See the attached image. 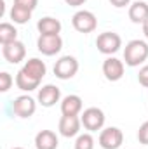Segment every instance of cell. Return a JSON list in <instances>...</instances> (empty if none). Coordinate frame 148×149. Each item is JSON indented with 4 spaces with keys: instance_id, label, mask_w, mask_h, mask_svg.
<instances>
[{
    "instance_id": "cell-1",
    "label": "cell",
    "mask_w": 148,
    "mask_h": 149,
    "mask_svg": "<svg viewBox=\"0 0 148 149\" xmlns=\"http://www.w3.org/2000/svg\"><path fill=\"white\" fill-rule=\"evenodd\" d=\"M148 59V43L145 40H131L125 43L124 49V63L131 68H136L140 64H143Z\"/></svg>"
},
{
    "instance_id": "cell-2",
    "label": "cell",
    "mask_w": 148,
    "mask_h": 149,
    "mask_svg": "<svg viewBox=\"0 0 148 149\" xmlns=\"http://www.w3.org/2000/svg\"><path fill=\"white\" fill-rule=\"evenodd\" d=\"M72 26L78 33H84V35L92 33L98 28V17L91 10H85V9L77 10L73 14V17H72Z\"/></svg>"
},
{
    "instance_id": "cell-3",
    "label": "cell",
    "mask_w": 148,
    "mask_h": 149,
    "mask_svg": "<svg viewBox=\"0 0 148 149\" xmlns=\"http://www.w3.org/2000/svg\"><path fill=\"white\" fill-rule=\"evenodd\" d=\"M80 120H82V127L89 132H98V130H103L105 127V113L103 109L92 106V108H87L84 109V113H80Z\"/></svg>"
},
{
    "instance_id": "cell-4",
    "label": "cell",
    "mask_w": 148,
    "mask_h": 149,
    "mask_svg": "<svg viewBox=\"0 0 148 149\" xmlns=\"http://www.w3.org/2000/svg\"><path fill=\"white\" fill-rule=\"evenodd\" d=\"M96 47L101 54L105 56H113L115 52L120 50L122 47V38L118 33H113V31H105V33H99L96 38Z\"/></svg>"
},
{
    "instance_id": "cell-5",
    "label": "cell",
    "mask_w": 148,
    "mask_h": 149,
    "mask_svg": "<svg viewBox=\"0 0 148 149\" xmlns=\"http://www.w3.org/2000/svg\"><path fill=\"white\" fill-rule=\"evenodd\" d=\"M78 71V61L73 56H63L54 64V74L59 80H70Z\"/></svg>"
},
{
    "instance_id": "cell-6",
    "label": "cell",
    "mask_w": 148,
    "mask_h": 149,
    "mask_svg": "<svg viewBox=\"0 0 148 149\" xmlns=\"http://www.w3.org/2000/svg\"><path fill=\"white\" fill-rule=\"evenodd\" d=\"M98 142L103 149H118L124 142V134L118 127H106L101 130Z\"/></svg>"
},
{
    "instance_id": "cell-7",
    "label": "cell",
    "mask_w": 148,
    "mask_h": 149,
    "mask_svg": "<svg viewBox=\"0 0 148 149\" xmlns=\"http://www.w3.org/2000/svg\"><path fill=\"white\" fill-rule=\"evenodd\" d=\"M11 109L18 118H32L37 111V102L30 95H19L12 101Z\"/></svg>"
},
{
    "instance_id": "cell-8",
    "label": "cell",
    "mask_w": 148,
    "mask_h": 149,
    "mask_svg": "<svg viewBox=\"0 0 148 149\" xmlns=\"http://www.w3.org/2000/svg\"><path fill=\"white\" fill-rule=\"evenodd\" d=\"M37 49L44 56H56L63 49L61 35H40L37 40Z\"/></svg>"
},
{
    "instance_id": "cell-9",
    "label": "cell",
    "mask_w": 148,
    "mask_h": 149,
    "mask_svg": "<svg viewBox=\"0 0 148 149\" xmlns=\"http://www.w3.org/2000/svg\"><path fill=\"white\" fill-rule=\"evenodd\" d=\"M2 56L7 63L11 64H19L21 61H25L26 57V47L23 42L16 40V42H11V43H5L2 45Z\"/></svg>"
},
{
    "instance_id": "cell-10",
    "label": "cell",
    "mask_w": 148,
    "mask_h": 149,
    "mask_svg": "<svg viewBox=\"0 0 148 149\" xmlns=\"http://www.w3.org/2000/svg\"><path fill=\"white\" fill-rule=\"evenodd\" d=\"M37 101H38V104H42L44 108H52V106H56V102L61 101V90H59V87H56V85H52V83L44 85L42 88H38Z\"/></svg>"
},
{
    "instance_id": "cell-11",
    "label": "cell",
    "mask_w": 148,
    "mask_h": 149,
    "mask_svg": "<svg viewBox=\"0 0 148 149\" xmlns=\"http://www.w3.org/2000/svg\"><path fill=\"white\" fill-rule=\"evenodd\" d=\"M80 127H82V120L78 116H61L59 118V125L58 130L63 137L70 139V137H77L80 134Z\"/></svg>"
},
{
    "instance_id": "cell-12",
    "label": "cell",
    "mask_w": 148,
    "mask_h": 149,
    "mask_svg": "<svg viewBox=\"0 0 148 149\" xmlns=\"http://www.w3.org/2000/svg\"><path fill=\"white\" fill-rule=\"evenodd\" d=\"M124 61L117 59V57H106L105 63H103V74L108 81H118L122 76H124Z\"/></svg>"
},
{
    "instance_id": "cell-13",
    "label": "cell",
    "mask_w": 148,
    "mask_h": 149,
    "mask_svg": "<svg viewBox=\"0 0 148 149\" xmlns=\"http://www.w3.org/2000/svg\"><path fill=\"white\" fill-rule=\"evenodd\" d=\"M82 108H84V102L80 95L70 94L61 99V114L65 116H80Z\"/></svg>"
},
{
    "instance_id": "cell-14",
    "label": "cell",
    "mask_w": 148,
    "mask_h": 149,
    "mask_svg": "<svg viewBox=\"0 0 148 149\" xmlns=\"http://www.w3.org/2000/svg\"><path fill=\"white\" fill-rule=\"evenodd\" d=\"M59 139L52 130H40L35 135V148L37 149H58Z\"/></svg>"
},
{
    "instance_id": "cell-15",
    "label": "cell",
    "mask_w": 148,
    "mask_h": 149,
    "mask_svg": "<svg viewBox=\"0 0 148 149\" xmlns=\"http://www.w3.org/2000/svg\"><path fill=\"white\" fill-rule=\"evenodd\" d=\"M61 21L51 16H45L42 19H38L37 23V30L40 35H59L61 33Z\"/></svg>"
},
{
    "instance_id": "cell-16",
    "label": "cell",
    "mask_w": 148,
    "mask_h": 149,
    "mask_svg": "<svg viewBox=\"0 0 148 149\" xmlns=\"http://www.w3.org/2000/svg\"><path fill=\"white\" fill-rule=\"evenodd\" d=\"M129 19L136 24H143L148 21V3L143 0L132 2L129 5Z\"/></svg>"
},
{
    "instance_id": "cell-17",
    "label": "cell",
    "mask_w": 148,
    "mask_h": 149,
    "mask_svg": "<svg viewBox=\"0 0 148 149\" xmlns=\"http://www.w3.org/2000/svg\"><path fill=\"white\" fill-rule=\"evenodd\" d=\"M21 70L26 71L28 74H32L33 78L40 80V81H42V78L45 76V73H47V66H45V63H44L42 59H38V57H32V59H28Z\"/></svg>"
},
{
    "instance_id": "cell-18",
    "label": "cell",
    "mask_w": 148,
    "mask_h": 149,
    "mask_svg": "<svg viewBox=\"0 0 148 149\" xmlns=\"http://www.w3.org/2000/svg\"><path fill=\"white\" fill-rule=\"evenodd\" d=\"M16 87L23 92H32V90H37L40 87V80L33 78L32 74H28L23 70H19L16 74Z\"/></svg>"
},
{
    "instance_id": "cell-19",
    "label": "cell",
    "mask_w": 148,
    "mask_h": 149,
    "mask_svg": "<svg viewBox=\"0 0 148 149\" xmlns=\"http://www.w3.org/2000/svg\"><path fill=\"white\" fill-rule=\"evenodd\" d=\"M9 17H11V21H12L14 24H26V23L32 19V10L12 3L11 12H9Z\"/></svg>"
},
{
    "instance_id": "cell-20",
    "label": "cell",
    "mask_w": 148,
    "mask_h": 149,
    "mask_svg": "<svg viewBox=\"0 0 148 149\" xmlns=\"http://www.w3.org/2000/svg\"><path fill=\"white\" fill-rule=\"evenodd\" d=\"M18 40V30L12 23H2L0 24V43H11Z\"/></svg>"
},
{
    "instance_id": "cell-21",
    "label": "cell",
    "mask_w": 148,
    "mask_h": 149,
    "mask_svg": "<svg viewBox=\"0 0 148 149\" xmlns=\"http://www.w3.org/2000/svg\"><path fill=\"white\" fill-rule=\"evenodd\" d=\"M73 146H75V149H94V137L91 135V132L78 134Z\"/></svg>"
},
{
    "instance_id": "cell-22",
    "label": "cell",
    "mask_w": 148,
    "mask_h": 149,
    "mask_svg": "<svg viewBox=\"0 0 148 149\" xmlns=\"http://www.w3.org/2000/svg\"><path fill=\"white\" fill-rule=\"evenodd\" d=\"M14 81H16V80L11 76V73L2 71V73H0V92H9V88L12 87Z\"/></svg>"
},
{
    "instance_id": "cell-23",
    "label": "cell",
    "mask_w": 148,
    "mask_h": 149,
    "mask_svg": "<svg viewBox=\"0 0 148 149\" xmlns=\"http://www.w3.org/2000/svg\"><path fill=\"white\" fill-rule=\"evenodd\" d=\"M138 141H140V144L148 146V120L140 127V130H138Z\"/></svg>"
},
{
    "instance_id": "cell-24",
    "label": "cell",
    "mask_w": 148,
    "mask_h": 149,
    "mask_svg": "<svg viewBox=\"0 0 148 149\" xmlns=\"http://www.w3.org/2000/svg\"><path fill=\"white\" fill-rule=\"evenodd\" d=\"M14 3L16 5H19V7H25V9H28V10H35L38 5V0H14Z\"/></svg>"
},
{
    "instance_id": "cell-25",
    "label": "cell",
    "mask_w": 148,
    "mask_h": 149,
    "mask_svg": "<svg viewBox=\"0 0 148 149\" xmlns=\"http://www.w3.org/2000/svg\"><path fill=\"white\" fill-rule=\"evenodd\" d=\"M138 81H140V85H143L145 88H148V64H145L143 68H140Z\"/></svg>"
},
{
    "instance_id": "cell-26",
    "label": "cell",
    "mask_w": 148,
    "mask_h": 149,
    "mask_svg": "<svg viewBox=\"0 0 148 149\" xmlns=\"http://www.w3.org/2000/svg\"><path fill=\"white\" fill-rule=\"evenodd\" d=\"M110 3L117 9H122L125 5H131V0H110Z\"/></svg>"
},
{
    "instance_id": "cell-27",
    "label": "cell",
    "mask_w": 148,
    "mask_h": 149,
    "mask_svg": "<svg viewBox=\"0 0 148 149\" xmlns=\"http://www.w3.org/2000/svg\"><path fill=\"white\" fill-rule=\"evenodd\" d=\"M66 2V5H70V7H80V5H84L87 0H65Z\"/></svg>"
},
{
    "instance_id": "cell-28",
    "label": "cell",
    "mask_w": 148,
    "mask_h": 149,
    "mask_svg": "<svg viewBox=\"0 0 148 149\" xmlns=\"http://www.w3.org/2000/svg\"><path fill=\"white\" fill-rule=\"evenodd\" d=\"M141 26H143V35H145V38L148 40V21H147V23H143Z\"/></svg>"
},
{
    "instance_id": "cell-29",
    "label": "cell",
    "mask_w": 148,
    "mask_h": 149,
    "mask_svg": "<svg viewBox=\"0 0 148 149\" xmlns=\"http://www.w3.org/2000/svg\"><path fill=\"white\" fill-rule=\"evenodd\" d=\"M12 149H25V148H19V146H18V148H12Z\"/></svg>"
}]
</instances>
